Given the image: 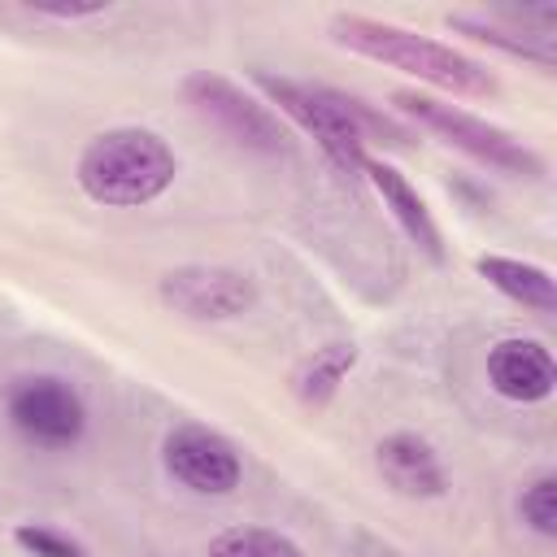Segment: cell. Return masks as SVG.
<instances>
[{"label":"cell","mask_w":557,"mask_h":557,"mask_svg":"<svg viewBox=\"0 0 557 557\" xmlns=\"http://www.w3.org/2000/svg\"><path fill=\"white\" fill-rule=\"evenodd\" d=\"M331 35H335V44H344L370 61H383L392 70H405V74H413L440 91H453V96H492L496 91V78L487 74L483 61H474V57H466L440 39H426L418 30L374 22L361 13H335Z\"/></svg>","instance_id":"cell-1"},{"label":"cell","mask_w":557,"mask_h":557,"mask_svg":"<svg viewBox=\"0 0 557 557\" xmlns=\"http://www.w3.org/2000/svg\"><path fill=\"white\" fill-rule=\"evenodd\" d=\"M178 174L170 144L148 126H113L100 131L78 157V187L96 205L135 209L157 200Z\"/></svg>","instance_id":"cell-2"},{"label":"cell","mask_w":557,"mask_h":557,"mask_svg":"<svg viewBox=\"0 0 557 557\" xmlns=\"http://www.w3.org/2000/svg\"><path fill=\"white\" fill-rule=\"evenodd\" d=\"M257 87L305 131L318 139V148L331 157V165L348 178L366 174V126H387L361 109V100L339 96L331 87H309L296 78L257 74Z\"/></svg>","instance_id":"cell-3"},{"label":"cell","mask_w":557,"mask_h":557,"mask_svg":"<svg viewBox=\"0 0 557 557\" xmlns=\"http://www.w3.org/2000/svg\"><path fill=\"white\" fill-rule=\"evenodd\" d=\"M392 100H396V109L409 113L418 126L444 135L453 148L470 152L474 161H483V165H492V170H500V174L535 178V174L544 170L540 157H535L522 139H513L509 131H500V126H492V122H483V117H474V113H466V109H457V104H444V100H431V96H418V91H396Z\"/></svg>","instance_id":"cell-4"},{"label":"cell","mask_w":557,"mask_h":557,"mask_svg":"<svg viewBox=\"0 0 557 557\" xmlns=\"http://www.w3.org/2000/svg\"><path fill=\"white\" fill-rule=\"evenodd\" d=\"M9 422L39 448H74L87 431V405L61 374H22L4 392Z\"/></svg>","instance_id":"cell-5"},{"label":"cell","mask_w":557,"mask_h":557,"mask_svg":"<svg viewBox=\"0 0 557 557\" xmlns=\"http://www.w3.org/2000/svg\"><path fill=\"white\" fill-rule=\"evenodd\" d=\"M183 96H187V104H191L205 122H213L231 144L252 148V152H265V157L287 152V131L278 126V117L270 113V104H261L257 96H248V91L235 87L231 78L209 74V70L187 74Z\"/></svg>","instance_id":"cell-6"},{"label":"cell","mask_w":557,"mask_h":557,"mask_svg":"<svg viewBox=\"0 0 557 557\" xmlns=\"http://www.w3.org/2000/svg\"><path fill=\"white\" fill-rule=\"evenodd\" d=\"M161 461L170 470L174 483L200 492V496H231L244 479V461L235 453V444L209 426H174L161 440Z\"/></svg>","instance_id":"cell-7"},{"label":"cell","mask_w":557,"mask_h":557,"mask_svg":"<svg viewBox=\"0 0 557 557\" xmlns=\"http://www.w3.org/2000/svg\"><path fill=\"white\" fill-rule=\"evenodd\" d=\"M161 300L196 322H226L257 300V287L248 274L226 265H178L161 278Z\"/></svg>","instance_id":"cell-8"},{"label":"cell","mask_w":557,"mask_h":557,"mask_svg":"<svg viewBox=\"0 0 557 557\" xmlns=\"http://www.w3.org/2000/svg\"><path fill=\"white\" fill-rule=\"evenodd\" d=\"M487 383L513 405H540L557 387V361L540 339H500L487 348Z\"/></svg>","instance_id":"cell-9"},{"label":"cell","mask_w":557,"mask_h":557,"mask_svg":"<svg viewBox=\"0 0 557 557\" xmlns=\"http://www.w3.org/2000/svg\"><path fill=\"white\" fill-rule=\"evenodd\" d=\"M374 466H379L383 483H387L396 496L435 500V496L448 492V474H444L435 448H431L422 435H413V431H396V435L379 440Z\"/></svg>","instance_id":"cell-10"},{"label":"cell","mask_w":557,"mask_h":557,"mask_svg":"<svg viewBox=\"0 0 557 557\" xmlns=\"http://www.w3.org/2000/svg\"><path fill=\"white\" fill-rule=\"evenodd\" d=\"M366 174H370V183L379 187V196H383V205L392 209V218L405 226V235H409L426 257L440 261V257H444V248H440V226H435L426 200L409 187V178H405L396 165H387V161H366Z\"/></svg>","instance_id":"cell-11"},{"label":"cell","mask_w":557,"mask_h":557,"mask_svg":"<svg viewBox=\"0 0 557 557\" xmlns=\"http://www.w3.org/2000/svg\"><path fill=\"white\" fill-rule=\"evenodd\" d=\"M474 270L496 292H505L509 300H518L527 309H540V313L557 309V283H553V274L544 265H531V261H518V257H500V252H483V257H474Z\"/></svg>","instance_id":"cell-12"},{"label":"cell","mask_w":557,"mask_h":557,"mask_svg":"<svg viewBox=\"0 0 557 557\" xmlns=\"http://www.w3.org/2000/svg\"><path fill=\"white\" fill-rule=\"evenodd\" d=\"M352 366H357V344H326L300 361V370L292 374V392L305 405H326Z\"/></svg>","instance_id":"cell-13"},{"label":"cell","mask_w":557,"mask_h":557,"mask_svg":"<svg viewBox=\"0 0 557 557\" xmlns=\"http://www.w3.org/2000/svg\"><path fill=\"white\" fill-rule=\"evenodd\" d=\"M209 557H305V548L270 527H226L209 540Z\"/></svg>","instance_id":"cell-14"},{"label":"cell","mask_w":557,"mask_h":557,"mask_svg":"<svg viewBox=\"0 0 557 557\" xmlns=\"http://www.w3.org/2000/svg\"><path fill=\"white\" fill-rule=\"evenodd\" d=\"M457 30L474 35L479 44H492L509 57H527V61H540V65H553V35H518V30H505V26H492V22H479V17H448Z\"/></svg>","instance_id":"cell-15"},{"label":"cell","mask_w":557,"mask_h":557,"mask_svg":"<svg viewBox=\"0 0 557 557\" xmlns=\"http://www.w3.org/2000/svg\"><path fill=\"white\" fill-rule=\"evenodd\" d=\"M518 513H522V522H527L535 535L553 540V535H557V474L531 479V483L522 487V496H518Z\"/></svg>","instance_id":"cell-16"},{"label":"cell","mask_w":557,"mask_h":557,"mask_svg":"<svg viewBox=\"0 0 557 557\" xmlns=\"http://www.w3.org/2000/svg\"><path fill=\"white\" fill-rule=\"evenodd\" d=\"M13 544H17L26 557H87V548H83L78 540H70L65 531L39 527V522H17V527H13Z\"/></svg>","instance_id":"cell-17"},{"label":"cell","mask_w":557,"mask_h":557,"mask_svg":"<svg viewBox=\"0 0 557 557\" xmlns=\"http://www.w3.org/2000/svg\"><path fill=\"white\" fill-rule=\"evenodd\" d=\"M35 13H48V17H65V22H74V17H96V13H104V4H35Z\"/></svg>","instance_id":"cell-18"}]
</instances>
